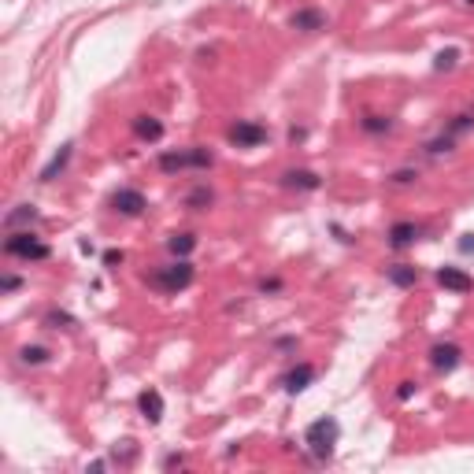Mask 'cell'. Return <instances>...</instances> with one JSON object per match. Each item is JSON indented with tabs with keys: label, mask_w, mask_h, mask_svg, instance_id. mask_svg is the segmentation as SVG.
<instances>
[{
	"label": "cell",
	"mask_w": 474,
	"mask_h": 474,
	"mask_svg": "<svg viewBox=\"0 0 474 474\" xmlns=\"http://www.w3.org/2000/svg\"><path fill=\"white\" fill-rule=\"evenodd\" d=\"M134 134H138L141 141H160L163 138V123L152 115H138L134 118Z\"/></svg>",
	"instance_id": "7c38bea8"
},
{
	"label": "cell",
	"mask_w": 474,
	"mask_h": 474,
	"mask_svg": "<svg viewBox=\"0 0 474 474\" xmlns=\"http://www.w3.org/2000/svg\"><path fill=\"white\" fill-rule=\"evenodd\" d=\"M456 60H460V49H445L441 56H437L434 67H437V71H452V67H456Z\"/></svg>",
	"instance_id": "44dd1931"
},
{
	"label": "cell",
	"mask_w": 474,
	"mask_h": 474,
	"mask_svg": "<svg viewBox=\"0 0 474 474\" xmlns=\"http://www.w3.org/2000/svg\"><path fill=\"white\" fill-rule=\"evenodd\" d=\"M19 286H23V282L15 278V275H4V278H0V293H15Z\"/></svg>",
	"instance_id": "4316f807"
},
{
	"label": "cell",
	"mask_w": 474,
	"mask_h": 474,
	"mask_svg": "<svg viewBox=\"0 0 474 474\" xmlns=\"http://www.w3.org/2000/svg\"><path fill=\"white\" fill-rule=\"evenodd\" d=\"M312 378H315V367H312V363H300V367H293V371L286 375V382H282V386H286V393H304Z\"/></svg>",
	"instance_id": "ba28073f"
},
{
	"label": "cell",
	"mask_w": 474,
	"mask_h": 474,
	"mask_svg": "<svg viewBox=\"0 0 474 474\" xmlns=\"http://www.w3.org/2000/svg\"><path fill=\"white\" fill-rule=\"evenodd\" d=\"M260 289H263V293H278V289H282V282H278V278H271V282H263Z\"/></svg>",
	"instance_id": "f1b7e54d"
},
{
	"label": "cell",
	"mask_w": 474,
	"mask_h": 474,
	"mask_svg": "<svg viewBox=\"0 0 474 474\" xmlns=\"http://www.w3.org/2000/svg\"><path fill=\"white\" fill-rule=\"evenodd\" d=\"M460 356L463 352L456 349V345H434V349H430V363L437 371H452L456 363H460Z\"/></svg>",
	"instance_id": "9c48e42d"
},
{
	"label": "cell",
	"mask_w": 474,
	"mask_h": 474,
	"mask_svg": "<svg viewBox=\"0 0 474 474\" xmlns=\"http://www.w3.org/2000/svg\"><path fill=\"white\" fill-rule=\"evenodd\" d=\"M386 275H389V282H393V286H400V289H408V286H415V282H419V271L408 267V263H397V267L386 271Z\"/></svg>",
	"instance_id": "5bb4252c"
},
{
	"label": "cell",
	"mask_w": 474,
	"mask_h": 474,
	"mask_svg": "<svg viewBox=\"0 0 474 474\" xmlns=\"http://www.w3.org/2000/svg\"><path fill=\"white\" fill-rule=\"evenodd\" d=\"M67 160H71V145H63V149L56 152V156H52V163H49V167L41 171V182H52V178H56L60 171L67 167Z\"/></svg>",
	"instance_id": "e0dca14e"
},
{
	"label": "cell",
	"mask_w": 474,
	"mask_h": 474,
	"mask_svg": "<svg viewBox=\"0 0 474 474\" xmlns=\"http://www.w3.org/2000/svg\"><path fill=\"white\" fill-rule=\"evenodd\" d=\"M167 249L175 252V256H189V252L197 249V237L193 234H171L167 237Z\"/></svg>",
	"instance_id": "2e32d148"
},
{
	"label": "cell",
	"mask_w": 474,
	"mask_h": 474,
	"mask_svg": "<svg viewBox=\"0 0 474 474\" xmlns=\"http://www.w3.org/2000/svg\"><path fill=\"white\" fill-rule=\"evenodd\" d=\"M415 237H419V226L415 223H397L393 230H389V245H393V249H408Z\"/></svg>",
	"instance_id": "4fadbf2b"
},
{
	"label": "cell",
	"mask_w": 474,
	"mask_h": 474,
	"mask_svg": "<svg viewBox=\"0 0 474 474\" xmlns=\"http://www.w3.org/2000/svg\"><path fill=\"white\" fill-rule=\"evenodd\" d=\"M215 163V156L208 149H186V152H163L160 156V171L175 175V171H186V167H197V171H208Z\"/></svg>",
	"instance_id": "7a4b0ae2"
},
{
	"label": "cell",
	"mask_w": 474,
	"mask_h": 474,
	"mask_svg": "<svg viewBox=\"0 0 474 474\" xmlns=\"http://www.w3.org/2000/svg\"><path fill=\"white\" fill-rule=\"evenodd\" d=\"M34 219H38V212H34L30 204H23V208H15V212L8 215L4 223H8V226H15V223H34Z\"/></svg>",
	"instance_id": "ac0fdd59"
},
{
	"label": "cell",
	"mask_w": 474,
	"mask_h": 474,
	"mask_svg": "<svg viewBox=\"0 0 474 474\" xmlns=\"http://www.w3.org/2000/svg\"><path fill=\"white\" fill-rule=\"evenodd\" d=\"M389 126H393V123L382 118V115H367V118H363V130H367V134H382V130H389Z\"/></svg>",
	"instance_id": "d6986e66"
},
{
	"label": "cell",
	"mask_w": 474,
	"mask_h": 474,
	"mask_svg": "<svg viewBox=\"0 0 474 474\" xmlns=\"http://www.w3.org/2000/svg\"><path fill=\"white\" fill-rule=\"evenodd\" d=\"M460 249H463V252H474V237H471V234H467V237H463V241H460Z\"/></svg>",
	"instance_id": "4dcf8cb0"
},
{
	"label": "cell",
	"mask_w": 474,
	"mask_h": 474,
	"mask_svg": "<svg viewBox=\"0 0 474 474\" xmlns=\"http://www.w3.org/2000/svg\"><path fill=\"white\" fill-rule=\"evenodd\" d=\"M467 4H474V0H467Z\"/></svg>",
	"instance_id": "d6a6232c"
},
{
	"label": "cell",
	"mask_w": 474,
	"mask_h": 474,
	"mask_svg": "<svg viewBox=\"0 0 474 474\" xmlns=\"http://www.w3.org/2000/svg\"><path fill=\"white\" fill-rule=\"evenodd\" d=\"M45 323H49V326H56V330H71V326H75V319H71V315H63V312H49V319H45Z\"/></svg>",
	"instance_id": "7402d4cb"
},
{
	"label": "cell",
	"mask_w": 474,
	"mask_h": 474,
	"mask_svg": "<svg viewBox=\"0 0 474 474\" xmlns=\"http://www.w3.org/2000/svg\"><path fill=\"white\" fill-rule=\"evenodd\" d=\"M415 175H412V171H397V175H393V182H412Z\"/></svg>",
	"instance_id": "1f68e13d"
},
{
	"label": "cell",
	"mask_w": 474,
	"mask_h": 474,
	"mask_svg": "<svg viewBox=\"0 0 474 474\" xmlns=\"http://www.w3.org/2000/svg\"><path fill=\"white\" fill-rule=\"evenodd\" d=\"M4 252H8V256H23V260H49V245L38 241V234H30V230L8 237Z\"/></svg>",
	"instance_id": "277c9868"
},
{
	"label": "cell",
	"mask_w": 474,
	"mask_h": 474,
	"mask_svg": "<svg viewBox=\"0 0 474 474\" xmlns=\"http://www.w3.org/2000/svg\"><path fill=\"white\" fill-rule=\"evenodd\" d=\"M437 282H441L445 289H452V293H471L474 289V278L460 267H441L437 271Z\"/></svg>",
	"instance_id": "8992f818"
},
{
	"label": "cell",
	"mask_w": 474,
	"mask_h": 474,
	"mask_svg": "<svg viewBox=\"0 0 474 474\" xmlns=\"http://www.w3.org/2000/svg\"><path fill=\"white\" fill-rule=\"evenodd\" d=\"M123 260H126V256H123L118 249H108V252H104V267H123Z\"/></svg>",
	"instance_id": "484cf974"
},
{
	"label": "cell",
	"mask_w": 474,
	"mask_h": 474,
	"mask_svg": "<svg viewBox=\"0 0 474 474\" xmlns=\"http://www.w3.org/2000/svg\"><path fill=\"white\" fill-rule=\"evenodd\" d=\"M230 141L237 149H256V145L267 141V130L260 123H237V126H230Z\"/></svg>",
	"instance_id": "5b68a950"
},
{
	"label": "cell",
	"mask_w": 474,
	"mask_h": 474,
	"mask_svg": "<svg viewBox=\"0 0 474 474\" xmlns=\"http://www.w3.org/2000/svg\"><path fill=\"white\" fill-rule=\"evenodd\" d=\"M200 204H212V193H208V189H197V193H189V208H200Z\"/></svg>",
	"instance_id": "d4e9b609"
},
{
	"label": "cell",
	"mask_w": 474,
	"mask_h": 474,
	"mask_svg": "<svg viewBox=\"0 0 474 474\" xmlns=\"http://www.w3.org/2000/svg\"><path fill=\"white\" fill-rule=\"evenodd\" d=\"M323 12H315V8H308V12H297L293 15V26L297 30H323Z\"/></svg>",
	"instance_id": "9a60e30c"
},
{
	"label": "cell",
	"mask_w": 474,
	"mask_h": 474,
	"mask_svg": "<svg viewBox=\"0 0 474 474\" xmlns=\"http://www.w3.org/2000/svg\"><path fill=\"white\" fill-rule=\"evenodd\" d=\"M282 186H289V189H308V193H312V189L323 186V182H319L315 171H286V175H282Z\"/></svg>",
	"instance_id": "8fae6325"
},
{
	"label": "cell",
	"mask_w": 474,
	"mask_h": 474,
	"mask_svg": "<svg viewBox=\"0 0 474 474\" xmlns=\"http://www.w3.org/2000/svg\"><path fill=\"white\" fill-rule=\"evenodd\" d=\"M45 360H49V349H41V345L23 349V363H45Z\"/></svg>",
	"instance_id": "603a6c76"
},
{
	"label": "cell",
	"mask_w": 474,
	"mask_h": 474,
	"mask_svg": "<svg viewBox=\"0 0 474 474\" xmlns=\"http://www.w3.org/2000/svg\"><path fill=\"white\" fill-rule=\"evenodd\" d=\"M337 437H341V426H337V419H315L312 426H308V434H304V445L312 449L319 460H326V456L334 452V445H337Z\"/></svg>",
	"instance_id": "6da1fadb"
},
{
	"label": "cell",
	"mask_w": 474,
	"mask_h": 474,
	"mask_svg": "<svg viewBox=\"0 0 474 474\" xmlns=\"http://www.w3.org/2000/svg\"><path fill=\"white\" fill-rule=\"evenodd\" d=\"M149 282H152L156 289H163V293H178V289H186L189 282H193V263L178 260V263H171V267L156 271V275H152Z\"/></svg>",
	"instance_id": "3957f363"
},
{
	"label": "cell",
	"mask_w": 474,
	"mask_h": 474,
	"mask_svg": "<svg viewBox=\"0 0 474 474\" xmlns=\"http://www.w3.org/2000/svg\"><path fill=\"white\" fill-rule=\"evenodd\" d=\"M452 145H456V138H452V134H445V138H437V141L426 145V152H430V156H441V152H449Z\"/></svg>",
	"instance_id": "ffe728a7"
},
{
	"label": "cell",
	"mask_w": 474,
	"mask_h": 474,
	"mask_svg": "<svg viewBox=\"0 0 474 474\" xmlns=\"http://www.w3.org/2000/svg\"><path fill=\"white\" fill-rule=\"evenodd\" d=\"M112 208L118 215H141L145 212V197L138 193V189H118V193L112 197Z\"/></svg>",
	"instance_id": "52a82bcc"
},
{
	"label": "cell",
	"mask_w": 474,
	"mask_h": 474,
	"mask_svg": "<svg viewBox=\"0 0 474 474\" xmlns=\"http://www.w3.org/2000/svg\"><path fill=\"white\" fill-rule=\"evenodd\" d=\"M182 463H186V460H182V456H167V460H163V467L171 471V467H182Z\"/></svg>",
	"instance_id": "f546056e"
},
{
	"label": "cell",
	"mask_w": 474,
	"mask_h": 474,
	"mask_svg": "<svg viewBox=\"0 0 474 474\" xmlns=\"http://www.w3.org/2000/svg\"><path fill=\"white\" fill-rule=\"evenodd\" d=\"M474 123V115L471 112H463V115H456V123L449 126V134H452V138H456V134H460V130H467V126Z\"/></svg>",
	"instance_id": "cb8c5ba5"
},
{
	"label": "cell",
	"mask_w": 474,
	"mask_h": 474,
	"mask_svg": "<svg viewBox=\"0 0 474 474\" xmlns=\"http://www.w3.org/2000/svg\"><path fill=\"white\" fill-rule=\"evenodd\" d=\"M412 393H415V382H400L397 397H400V400H412Z\"/></svg>",
	"instance_id": "83f0119b"
},
{
	"label": "cell",
	"mask_w": 474,
	"mask_h": 474,
	"mask_svg": "<svg viewBox=\"0 0 474 474\" xmlns=\"http://www.w3.org/2000/svg\"><path fill=\"white\" fill-rule=\"evenodd\" d=\"M138 408H141V415L149 419V423H160L163 419V397L156 393V389H145V393L138 397Z\"/></svg>",
	"instance_id": "30bf717a"
}]
</instances>
